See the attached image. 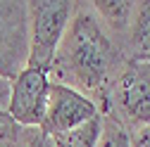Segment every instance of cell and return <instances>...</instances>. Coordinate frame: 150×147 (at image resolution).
Segmentation results:
<instances>
[{
    "label": "cell",
    "instance_id": "1",
    "mask_svg": "<svg viewBox=\"0 0 150 147\" xmlns=\"http://www.w3.org/2000/svg\"><path fill=\"white\" fill-rule=\"evenodd\" d=\"M124 64V50L107 33L93 5L74 3L69 26L48 69L50 81L74 88L103 114Z\"/></svg>",
    "mask_w": 150,
    "mask_h": 147
},
{
    "label": "cell",
    "instance_id": "2",
    "mask_svg": "<svg viewBox=\"0 0 150 147\" xmlns=\"http://www.w3.org/2000/svg\"><path fill=\"white\" fill-rule=\"evenodd\" d=\"M100 116L115 119L129 133L150 126V64L126 60Z\"/></svg>",
    "mask_w": 150,
    "mask_h": 147
},
{
    "label": "cell",
    "instance_id": "3",
    "mask_svg": "<svg viewBox=\"0 0 150 147\" xmlns=\"http://www.w3.org/2000/svg\"><path fill=\"white\" fill-rule=\"evenodd\" d=\"M29 60L26 66L48 71L57 45L69 26L74 3L71 0H29Z\"/></svg>",
    "mask_w": 150,
    "mask_h": 147
},
{
    "label": "cell",
    "instance_id": "4",
    "mask_svg": "<svg viewBox=\"0 0 150 147\" xmlns=\"http://www.w3.org/2000/svg\"><path fill=\"white\" fill-rule=\"evenodd\" d=\"M29 60V10L19 0H0V76L17 78Z\"/></svg>",
    "mask_w": 150,
    "mask_h": 147
},
{
    "label": "cell",
    "instance_id": "5",
    "mask_svg": "<svg viewBox=\"0 0 150 147\" xmlns=\"http://www.w3.org/2000/svg\"><path fill=\"white\" fill-rule=\"evenodd\" d=\"M50 93V76L48 71L24 66L17 78L10 81V102L7 114L22 128H41L45 119Z\"/></svg>",
    "mask_w": 150,
    "mask_h": 147
},
{
    "label": "cell",
    "instance_id": "6",
    "mask_svg": "<svg viewBox=\"0 0 150 147\" xmlns=\"http://www.w3.org/2000/svg\"><path fill=\"white\" fill-rule=\"evenodd\" d=\"M96 116H100V112L88 97H83L69 85L50 81L45 119L41 123V131L45 135H62L69 131H76Z\"/></svg>",
    "mask_w": 150,
    "mask_h": 147
},
{
    "label": "cell",
    "instance_id": "7",
    "mask_svg": "<svg viewBox=\"0 0 150 147\" xmlns=\"http://www.w3.org/2000/svg\"><path fill=\"white\" fill-rule=\"evenodd\" d=\"M126 60L150 64V0H141L134 7L129 36L124 41Z\"/></svg>",
    "mask_w": 150,
    "mask_h": 147
},
{
    "label": "cell",
    "instance_id": "8",
    "mask_svg": "<svg viewBox=\"0 0 150 147\" xmlns=\"http://www.w3.org/2000/svg\"><path fill=\"white\" fill-rule=\"evenodd\" d=\"M91 5L96 10L98 19L103 22V26L107 29V33L124 50V41L129 36V26H131V17H134L136 3L134 0H96Z\"/></svg>",
    "mask_w": 150,
    "mask_h": 147
},
{
    "label": "cell",
    "instance_id": "9",
    "mask_svg": "<svg viewBox=\"0 0 150 147\" xmlns=\"http://www.w3.org/2000/svg\"><path fill=\"white\" fill-rule=\"evenodd\" d=\"M100 128H103V116H96L86 126L69 131L62 135H50V147H98L100 140Z\"/></svg>",
    "mask_w": 150,
    "mask_h": 147
},
{
    "label": "cell",
    "instance_id": "10",
    "mask_svg": "<svg viewBox=\"0 0 150 147\" xmlns=\"http://www.w3.org/2000/svg\"><path fill=\"white\" fill-rule=\"evenodd\" d=\"M98 147H129V131L122 123H117L115 119L103 116V128H100Z\"/></svg>",
    "mask_w": 150,
    "mask_h": 147
},
{
    "label": "cell",
    "instance_id": "11",
    "mask_svg": "<svg viewBox=\"0 0 150 147\" xmlns=\"http://www.w3.org/2000/svg\"><path fill=\"white\" fill-rule=\"evenodd\" d=\"M19 131H22L19 123H17L7 112H0V147H14Z\"/></svg>",
    "mask_w": 150,
    "mask_h": 147
},
{
    "label": "cell",
    "instance_id": "12",
    "mask_svg": "<svg viewBox=\"0 0 150 147\" xmlns=\"http://www.w3.org/2000/svg\"><path fill=\"white\" fill-rule=\"evenodd\" d=\"M14 147H50V135H45L41 128H22Z\"/></svg>",
    "mask_w": 150,
    "mask_h": 147
},
{
    "label": "cell",
    "instance_id": "13",
    "mask_svg": "<svg viewBox=\"0 0 150 147\" xmlns=\"http://www.w3.org/2000/svg\"><path fill=\"white\" fill-rule=\"evenodd\" d=\"M129 147H150V126L129 133Z\"/></svg>",
    "mask_w": 150,
    "mask_h": 147
},
{
    "label": "cell",
    "instance_id": "14",
    "mask_svg": "<svg viewBox=\"0 0 150 147\" xmlns=\"http://www.w3.org/2000/svg\"><path fill=\"white\" fill-rule=\"evenodd\" d=\"M7 102H10V81L0 76V112H7Z\"/></svg>",
    "mask_w": 150,
    "mask_h": 147
}]
</instances>
